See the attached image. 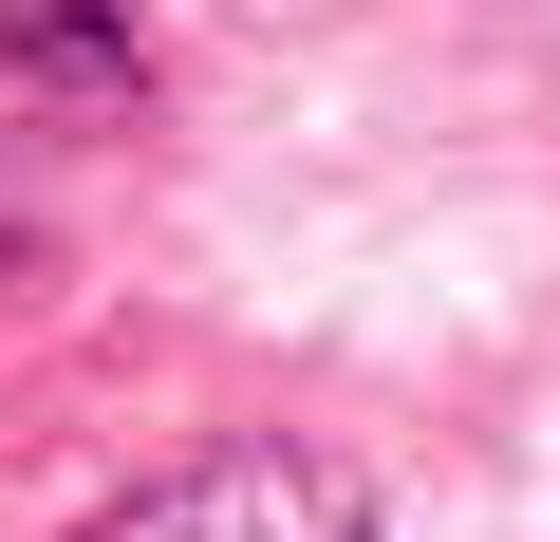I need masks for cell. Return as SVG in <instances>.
<instances>
[{"instance_id": "1", "label": "cell", "mask_w": 560, "mask_h": 542, "mask_svg": "<svg viewBox=\"0 0 560 542\" xmlns=\"http://www.w3.org/2000/svg\"><path fill=\"white\" fill-rule=\"evenodd\" d=\"M94 542H393V523H374V486L337 449H206V468L131 486Z\"/></svg>"}, {"instance_id": "2", "label": "cell", "mask_w": 560, "mask_h": 542, "mask_svg": "<svg viewBox=\"0 0 560 542\" xmlns=\"http://www.w3.org/2000/svg\"><path fill=\"white\" fill-rule=\"evenodd\" d=\"M20 76L38 94H131V38L94 20V0H20Z\"/></svg>"}]
</instances>
